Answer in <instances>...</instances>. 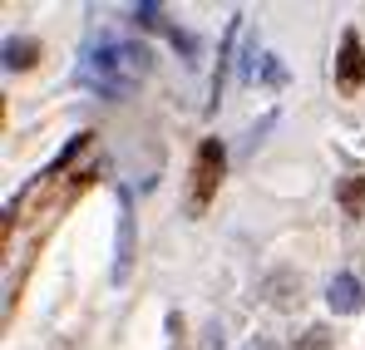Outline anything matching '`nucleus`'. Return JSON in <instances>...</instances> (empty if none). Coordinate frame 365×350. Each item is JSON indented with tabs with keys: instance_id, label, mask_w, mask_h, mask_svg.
Returning a JSON list of instances; mask_svg holds the SVG:
<instances>
[{
	"instance_id": "7",
	"label": "nucleus",
	"mask_w": 365,
	"mask_h": 350,
	"mask_svg": "<svg viewBox=\"0 0 365 350\" xmlns=\"http://www.w3.org/2000/svg\"><path fill=\"white\" fill-rule=\"evenodd\" d=\"M35 59H40V45L35 40H15V35L5 40V69H30Z\"/></svg>"
},
{
	"instance_id": "5",
	"label": "nucleus",
	"mask_w": 365,
	"mask_h": 350,
	"mask_svg": "<svg viewBox=\"0 0 365 350\" xmlns=\"http://www.w3.org/2000/svg\"><path fill=\"white\" fill-rule=\"evenodd\" d=\"M128 262H133V217H128V192H119V262H114V277H128Z\"/></svg>"
},
{
	"instance_id": "2",
	"label": "nucleus",
	"mask_w": 365,
	"mask_h": 350,
	"mask_svg": "<svg viewBox=\"0 0 365 350\" xmlns=\"http://www.w3.org/2000/svg\"><path fill=\"white\" fill-rule=\"evenodd\" d=\"M222 168H227L222 143H217V138H202V143H197V158H192V187H187V212H192V217H197V212L217 197Z\"/></svg>"
},
{
	"instance_id": "4",
	"label": "nucleus",
	"mask_w": 365,
	"mask_h": 350,
	"mask_svg": "<svg viewBox=\"0 0 365 350\" xmlns=\"http://www.w3.org/2000/svg\"><path fill=\"white\" fill-rule=\"evenodd\" d=\"M326 301H331V311L336 316H356L365 306V287L351 277V272H336L331 277V287H326Z\"/></svg>"
},
{
	"instance_id": "8",
	"label": "nucleus",
	"mask_w": 365,
	"mask_h": 350,
	"mask_svg": "<svg viewBox=\"0 0 365 350\" xmlns=\"http://www.w3.org/2000/svg\"><path fill=\"white\" fill-rule=\"evenodd\" d=\"M133 20H138L143 30H168V20H163V5H153V0H143V5L133 10Z\"/></svg>"
},
{
	"instance_id": "1",
	"label": "nucleus",
	"mask_w": 365,
	"mask_h": 350,
	"mask_svg": "<svg viewBox=\"0 0 365 350\" xmlns=\"http://www.w3.org/2000/svg\"><path fill=\"white\" fill-rule=\"evenodd\" d=\"M148 59L153 55L143 45H104V50H94L84 59L79 79L89 89H99V94H109V99H128L138 89V79L148 74Z\"/></svg>"
},
{
	"instance_id": "6",
	"label": "nucleus",
	"mask_w": 365,
	"mask_h": 350,
	"mask_svg": "<svg viewBox=\"0 0 365 350\" xmlns=\"http://www.w3.org/2000/svg\"><path fill=\"white\" fill-rule=\"evenodd\" d=\"M336 202L346 207V217H365V173H351L336 182Z\"/></svg>"
},
{
	"instance_id": "10",
	"label": "nucleus",
	"mask_w": 365,
	"mask_h": 350,
	"mask_svg": "<svg viewBox=\"0 0 365 350\" xmlns=\"http://www.w3.org/2000/svg\"><path fill=\"white\" fill-rule=\"evenodd\" d=\"M331 346H336V336H331L326 326H311L302 336V350H331Z\"/></svg>"
},
{
	"instance_id": "3",
	"label": "nucleus",
	"mask_w": 365,
	"mask_h": 350,
	"mask_svg": "<svg viewBox=\"0 0 365 350\" xmlns=\"http://www.w3.org/2000/svg\"><path fill=\"white\" fill-rule=\"evenodd\" d=\"M336 84L351 94V89H361L365 84V45L356 30H346L341 35V55H336Z\"/></svg>"
},
{
	"instance_id": "9",
	"label": "nucleus",
	"mask_w": 365,
	"mask_h": 350,
	"mask_svg": "<svg viewBox=\"0 0 365 350\" xmlns=\"http://www.w3.org/2000/svg\"><path fill=\"white\" fill-rule=\"evenodd\" d=\"M257 79H262V84H282V79H287L282 59H277V55H262V64H257Z\"/></svg>"
}]
</instances>
